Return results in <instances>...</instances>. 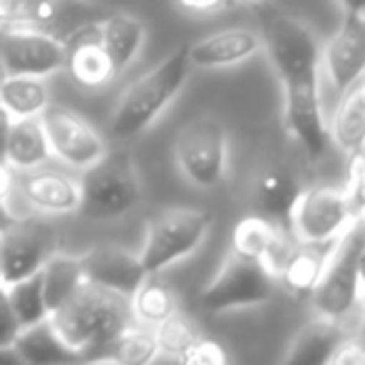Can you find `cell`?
I'll return each mask as SVG.
<instances>
[{"label": "cell", "instance_id": "cell-1", "mask_svg": "<svg viewBox=\"0 0 365 365\" xmlns=\"http://www.w3.org/2000/svg\"><path fill=\"white\" fill-rule=\"evenodd\" d=\"M192 73L187 45L177 48L172 55L154 65L149 73L137 77L117 102L110 120V132L115 140L127 142L145 135L149 127L159 120L164 110L177 100V95L187 85Z\"/></svg>", "mask_w": 365, "mask_h": 365}, {"label": "cell", "instance_id": "cell-2", "mask_svg": "<svg viewBox=\"0 0 365 365\" xmlns=\"http://www.w3.org/2000/svg\"><path fill=\"white\" fill-rule=\"evenodd\" d=\"M50 323L65 346L73 348L82 361L107 338L135 323V318L127 296L85 281L63 306L50 313Z\"/></svg>", "mask_w": 365, "mask_h": 365}, {"label": "cell", "instance_id": "cell-3", "mask_svg": "<svg viewBox=\"0 0 365 365\" xmlns=\"http://www.w3.org/2000/svg\"><path fill=\"white\" fill-rule=\"evenodd\" d=\"M261 45L281 82V92L321 85V43L303 20L266 3L256 5Z\"/></svg>", "mask_w": 365, "mask_h": 365}, {"label": "cell", "instance_id": "cell-4", "mask_svg": "<svg viewBox=\"0 0 365 365\" xmlns=\"http://www.w3.org/2000/svg\"><path fill=\"white\" fill-rule=\"evenodd\" d=\"M142 199V182L135 159L127 149L105 152L92 167L82 169L80 179V207L90 221H112L130 214Z\"/></svg>", "mask_w": 365, "mask_h": 365}, {"label": "cell", "instance_id": "cell-5", "mask_svg": "<svg viewBox=\"0 0 365 365\" xmlns=\"http://www.w3.org/2000/svg\"><path fill=\"white\" fill-rule=\"evenodd\" d=\"M365 246V219L356 217L336 239L318 284L311 291L313 308L321 318L343 323L358 306L361 274L358 259Z\"/></svg>", "mask_w": 365, "mask_h": 365}, {"label": "cell", "instance_id": "cell-6", "mask_svg": "<svg viewBox=\"0 0 365 365\" xmlns=\"http://www.w3.org/2000/svg\"><path fill=\"white\" fill-rule=\"evenodd\" d=\"M212 217L199 209H169L147 224L140 256L147 276H157L177 261L192 256L207 239Z\"/></svg>", "mask_w": 365, "mask_h": 365}, {"label": "cell", "instance_id": "cell-7", "mask_svg": "<svg viewBox=\"0 0 365 365\" xmlns=\"http://www.w3.org/2000/svg\"><path fill=\"white\" fill-rule=\"evenodd\" d=\"M174 159L187 182L199 189H214L229 169V135L217 117H197L179 130Z\"/></svg>", "mask_w": 365, "mask_h": 365}, {"label": "cell", "instance_id": "cell-8", "mask_svg": "<svg viewBox=\"0 0 365 365\" xmlns=\"http://www.w3.org/2000/svg\"><path fill=\"white\" fill-rule=\"evenodd\" d=\"M60 251V231L43 217H15L0 229V284L10 286L38 274Z\"/></svg>", "mask_w": 365, "mask_h": 365}, {"label": "cell", "instance_id": "cell-9", "mask_svg": "<svg viewBox=\"0 0 365 365\" xmlns=\"http://www.w3.org/2000/svg\"><path fill=\"white\" fill-rule=\"evenodd\" d=\"M274 279L269 266L236 251L226 256L217 279L202 291V308L207 313H226L236 308L261 306L274 296Z\"/></svg>", "mask_w": 365, "mask_h": 365}, {"label": "cell", "instance_id": "cell-10", "mask_svg": "<svg viewBox=\"0 0 365 365\" xmlns=\"http://www.w3.org/2000/svg\"><path fill=\"white\" fill-rule=\"evenodd\" d=\"M102 18L105 10L90 0H0V28L43 30L63 43Z\"/></svg>", "mask_w": 365, "mask_h": 365}, {"label": "cell", "instance_id": "cell-11", "mask_svg": "<svg viewBox=\"0 0 365 365\" xmlns=\"http://www.w3.org/2000/svg\"><path fill=\"white\" fill-rule=\"evenodd\" d=\"M356 219L346 189L313 187L301 192L289 226L298 244H333Z\"/></svg>", "mask_w": 365, "mask_h": 365}, {"label": "cell", "instance_id": "cell-12", "mask_svg": "<svg viewBox=\"0 0 365 365\" xmlns=\"http://www.w3.org/2000/svg\"><path fill=\"white\" fill-rule=\"evenodd\" d=\"M0 63L5 75L50 77L65 68V43L43 30L0 28Z\"/></svg>", "mask_w": 365, "mask_h": 365}, {"label": "cell", "instance_id": "cell-13", "mask_svg": "<svg viewBox=\"0 0 365 365\" xmlns=\"http://www.w3.org/2000/svg\"><path fill=\"white\" fill-rule=\"evenodd\" d=\"M40 122L45 127L53 157H58L68 167L87 169L97 159L105 157L107 145L102 140V135L87 120L75 115L73 110L50 105L40 115Z\"/></svg>", "mask_w": 365, "mask_h": 365}, {"label": "cell", "instance_id": "cell-14", "mask_svg": "<svg viewBox=\"0 0 365 365\" xmlns=\"http://www.w3.org/2000/svg\"><path fill=\"white\" fill-rule=\"evenodd\" d=\"M321 68L336 97L351 92L365 77V23L361 15H346L336 33L321 45Z\"/></svg>", "mask_w": 365, "mask_h": 365}, {"label": "cell", "instance_id": "cell-15", "mask_svg": "<svg viewBox=\"0 0 365 365\" xmlns=\"http://www.w3.org/2000/svg\"><path fill=\"white\" fill-rule=\"evenodd\" d=\"M284 127L291 140L298 142L311 159L326 154L331 135L321 105V85L284 90Z\"/></svg>", "mask_w": 365, "mask_h": 365}, {"label": "cell", "instance_id": "cell-16", "mask_svg": "<svg viewBox=\"0 0 365 365\" xmlns=\"http://www.w3.org/2000/svg\"><path fill=\"white\" fill-rule=\"evenodd\" d=\"M80 264L87 284H95L127 298L147 279L140 256L117 249V246H97L80 256Z\"/></svg>", "mask_w": 365, "mask_h": 365}, {"label": "cell", "instance_id": "cell-17", "mask_svg": "<svg viewBox=\"0 0 365 365\" xmlns=\"http://www.w3.org/2000/svg\"><path fill=\"white\" fill-rule=\"evenodd\" d=\"M261 35L251 28H226L187 45L189 63L199 70H224L246 63L261 53Z\"/></svg>", "mask_w": 365, "mask_h": 365}, {"label": "cell", "instance_id": "cell-18", "mask_svg": "<svg viewBox=\"0 0 365 365\" xmlns=\"http://www.w3.org/2000/svg\"><path fill=\"white\" fill-rule=\"evenodd\" d=\"M18 187L23 199L38 214L65 217L75 214L80 207V179L58 169L38 167L33 172H23Z\"/></svg>", "mask_w": 365, "mask_h": 365}, {"label": "cell", "instance_id": "cell-19", "mask_svg": "<svg viewBox=\"0 0 365 365\" xmlns=\"http://www.w3.org/2000/svg\"><path fill=\"white\" fill-rule=\"evenodd\" d=\"M65 68L85 87H102L115 80V68L97 33V23L65 40Z\"/></svg>", "mask_w": 365, "mask_h": 365}, {"label": "cell", "instance_id": "cell-20", "mask_svg": "<svg viewBox=\"0 0 365 365\" xmlns=\"http://www.w3.org/2000/svg\"><path fill=\"white\" fill-rule=\"evenodd\" d=\"M162 356L154 331L140 323H130L107 338L102 346L90 351L82 358V365H152Z\"/></svg>", "mask_w": 365, "mask_h": 365}, {"label": "cell", "instance_id": "cell-21", "mask_svg": "<svg viewBox=\"0 0 365 365\" xmlns=\"http://www.w3.org/2000/svg\"><path fill=\"white\" fill-rule=\"evenodd\" d=\"M301 192L298 179L286 167H271L261 172L254 182V204L259 209V217L274 221L276 226H289Z\"/></svg>", "mask_w": 365, "mask_h": 365}, {"label": "cell", "instance_id": "cell-22", "mask_svg": "<svg viewBox=\"0 0 365 365\" xmlns=\"http://www.w3.org/2000/svg\"><path fill=\"white\" fill-rule=\"evenodd\" d=\"M97 33H100V40H102V45H105L107 55H110L117 77L135 63L147 38L145 23H142L140 18H135V15H127V13L105 15V18L97 23Z\"/></svg>", "mask_w": 365, "mask_h": 365}, {"label": "cell", "instance_id": "cell-23", "mask_svg": "<svg viewBox=\"0 0 365 365\" xmlns=\"http://www.w3.org/2000/svg\"><path fill=\"white\" fill-rule=\"evenodd\" d=\"M50 157L53 152H50V142L40 117L13 120L8 147H5V164L13 172H33L38 167H45Z\"/></svg>", "mask_w": 365, "mask_h": 365}, {"label": "cell", "instance_id": "cell-24", "mask_svg": "<svg viewBox=\"0 0 365 365\" xmlns=\"http://www.w3.org/2000/svg\"><path fill=\"white\" fill-rule=\"evenodd\" d=\"M343 338H346L343 323L318 316L298 333L281 365H328Z\"/></svg>", "mask_w": 365, "mask_h": 365}, {"label": "cell", "instance_id": "cell-25", "mask_svg": "<svg viewBox=\"0 0 365 365\" xmlns=\"http://www.w3.org/2000/svg\"><path fill=\"white\" fill-rule=\"evenodd\" d=\"M13 348L23 356V361L28 365H82L80 356L70 346H65L63 338L55 333L50 318L38 323V326L20 331Z\"/></svg>", "mask_w": 365, "mask_h": 365}, {"label": "cell", "instance_id": "cell-26", "mask_svg": "<svg viewBox=\"0 0 365 365\" xmlns=\"http://www.w3.org/2000/svg\"><path fill=\"white\" fill-rule=\"evenodd\" d=\"M328 135L333 145L351 159L365 152V105L356 87L338 97L336 110L328 120Z\"/></svg>", "mask_w": 365, "mask_h": 365}, {"label": "cell", "instance_id": "cell-27", "mask_svg": "<svg viewBox=\"0 0 365 365\" xmlns=\"http://www.w3.org/2000/svg\"><path fill=\"white\" fill-rule=\"evenodd\" d=\"M0 105L13 115V120L40 117L50 107V90L45 77L5 75L0 82Z\"/></svg>", "mask_w": 365, "mask_h": 365}, {"label": "cell", "instance_id": "cell-28", "mask_svg": "<svg viewBox=\"0 0 365 365\" xmlns=\"http://www.w3.org/2000/svg\"><path fill=\"white\" fill-rule=\"evenodd\" d=\"M333 244H298L296 241L289 259L284 261V266H281L276 276L284 279V284L293 291L311 293L313 286L321 279L323 269H326V261L331 256Z\"/></svg>", "mask_w": 365, "mask_h": 365}, {"label": "cell", "instance_id": "cell-29", "mask_svg": "<svg viewBox=\"0 0 365 365\" xmlns=\"http://www.w3.org/2000/svg\"><path fill=\"white\" fill-rule=\"evenodd\" d=\"M40 281H43V296L48 303L50 313L58 306H63L73 293L85 284L80 256H68L63 251L53 254L48 264L40 269Z\"/></svg>", "mask_w": 365, "mask_h": 365}, {"label": "cell", "instance_id": "cell-30", "mask_svg": "<svg viewBox=\"0 0 365 365\" xmlns=\"http://www.w3.org/2000/svg\"><path fill=\"white\" fill-rule=\"evenodd\" d=\"M130 308L135 323L157 328L159 323H164L169 316L177 313V301H174V293L169 291V286H164L154 276H147L140 284V289L130 296Z\"/></svg>", "mask_w": 365, "mask_h": 365}, {"label": "cell", "instance_id": "cell-31", "mask_svg": "<svg viewBox=\"0 0 365 365\" xmlns=\"http://www.w3.org/2000/svg\"><path fill=\"white\" fill-rule=\"evenodd\" d=\"M5 298H8V306L13 311L15 321H18L20 331L30 326H38V323L48 321L50 308L45 303L43 296V281H40V271L28 279H20L10 286H3Z\"/></svg>", "mask_w": 365, "mask_h": 365}, {"label": "cell", "instance_id": "cell-32", "mask_svg": "<svg viewBox=\"0 0 365 365\" xmlns=\"http://www.w3.org/2000/svg\"><path fill=\"white\" fill-rule=\"evenodd\" d=\"M281 226H276L274 221L264 217H246L236 224L234 239H231V251L249 259H259L266 264L269 254L274 251V246L281 241Z\"/></svg>", "mask_w": 365, "mask_h": 365}, {"label": "cell", "instance_id": "cell-33", "mask_svg": "<svg viewBox=\"0 0 365 365\" xmlns=\"http://www.w3.org/2000/svg\"><path fill=\"white\" fill-rule=\"evenodd\" d=\"M152 331H154V338H157L159 353H164V356H169V358L182 356L192 343H197L199 338H202L197 331V326H194L189 318L179 316V313L169 316L167 321L159 323V326L152 328Z\"/></svg>", "mask_w": 365, "mask_h": 365}, {"label": "cell", "instance_id": "cell-34", "mask_svg": "<svg viewBox=\"0 0 365 365\" xmlns=\"http://www.w3.org/2000/svg\"><path fill=\"white\" fill-rule=\"evenodd\" d=\"M174 361H177V365H226V356L219 343L199 338L197 343H192V346H189L182 356L174 358Z\"/></svg>", "mask_w": 365, "mask_h": 365}, {"label": "cell", "instance_id": "cell-35", "mask_svg": "<svg viewBox=\"0 0 365 365\" xmlns=\"http://www.w3.org/2000/svg\"><path fill=\"white\" fill-rule=\"evenodd\" d=\"M328 365H365V336H348L338 343Z\"/></svg>", "mask_w": 365, "mask_h": 365}, {"label": "cell", "instance_id": "cell-36", "mask_svg": "<svg viewBox=\"0 0 365 365\" xmlns=\"http://www.w3.org/2000/svg\"><path fill=\"white\" fill-rule=\"evenodd\" d=\"M18 333H20V326H18V321H15L13 311H10L5 291L0 289V346H13Z\"/></svg>", "mask_w": 365, "mask_h": 365}, {"label": "cell", "instance_id": "cell-37", "mask_svg": "<svg viewBox=\"0 0 365 365\" xmlns=\"http://www.w3.org/2000/svg\"><path fill=\"white\" fill-rule=\"evenodd\" d=\"M229 3L231 0H179V5L184 10H192V13H217Z\"/></svg>", "mask_w": 365, "mask_h": 365}, {"label": "cell", "instance_id": "cell-38", "mask_svg": "<svg viewBox=\"0 0 365 365\" xmlns=\"http://www.w3.org/2000/svg\"><path fill=\"white\" fill-rule=\"evenodd\" d=\"M15 189V174L5 162H0V207H5Z\"/></svg>", "mask_w": 365, "mask_h": 365}, {"label": "cell", "instance_id": "cell-39", "mask_svg": "<svg viewBox=\"0 0 365 365\" xmlns=\"http://www.w3.org/2000/svg\"><path fill=\"white\" fill-rule=\"evenodd\" d=\"M10 127H13V115L0 105V162H5V147H8Z\"/></svg>", "mask_w": 365, "mask_h": 365}, {"label": "cell", "instance_id": "cell-40", "mask_svg": "<svg viewBox=\"0 0 365 365\" xmlns=\"http://www.w3.org/2000/svg\"><path fill=\"white\" fill-rule=\"evenodd\" d=\"M0 365H28L13 346H0Z\"/></svg>", "mask_w": 365, "mask_h": 365}, {"label": "cell", "instance_id": "cell-41", "mask_svg": "<svg viewBox=\"0 0 365 365\" xmlns=\"http://www.w3.org/2000/svg\"><path fill=\"white\" fill-rule=\"evenodd\" d=\"M346 15H365V0H338Z\"/></svg>", "mask_w": 365, "mask_h": 365}, {"label": "cell", "instance_id": "cell-42", "mask_svg": "<svg viewBox=\"0 0 365 365\" xmlns=\"http://www.w3.org/2000/svg\"><path fill=\"white\" fill-rule=\"evenodd\" d=\"M356 90H358V95H361V100H363V105H365V77L361 80V85H358Z\"/></svg>", "mask_w": 365, "mask_h": 365}, {"label": "cell", "instance_id": "cell-43", "mask_svg": "<svg viewBox=\"0 0 365 365\" xmlns=\"http://www.w3.org/2000/svg\"><path fill=\"white\" fill-rule=\"evenodd\" d=\"M361 291L365 293V286H363ZM361 336H365V306H363V326H361Z\"/></svg>", "mask_w": 365, "mask_h": 365}, {"label": "cell", "instance_id": "cell-44", "mask_svg": "<svg viewBox=\"0 0 365 365\" xmlns=\"http://www.w3.org/2000/svg\"><path fill=\"white\" fill-rule=\"evenodd\" d=\"M239 3H246V5H259V3H264V0H239Z\"/></svg>", "mask_w": 365, "mask_h": 365}, {"label": "cell", "instance_id": "cell-45", "mask_svg": "<svg viewBox=\"0 0 365 365\" xmlns=\"http://www.w3.org/2000/svg\"><path fill=\"white\" fill-rule=\"evenodd\" d=\"M3 77H5V70H3V63H0V82H3Z\"/></svg>", "mask_w": 365, "mask_h": 365}, {"label": "cell", "instance_id": "cell-46", "mask_svg": "<svg viewBox=\"0 0 365 365\" xmlns=\"http://www.w3.org/2000/svg\"><path fill=\"white\" fill-rule=\"evenodd\" d=\"M361 217H363V219H365V209H363V212H361Z\"/></svg>", "mask_w": 365, "mask_h": 365}, {"label": "cell", "instance_id": "cell-47", "mask_svg": "<svg viewBox=\"0 0 365 365\" xmlns=\"http://www.w3.org/2000/svg\"><path fill=\"white\" fill-rule=\"evenodd\" d=\"M363 23H365V15H363Z\"/></svg>", "mask_w": 365, "mask_h": 365}, {"label": "cell", "instance_id": "cell-48", "mask_svg": "<svg viewBox=\"0 0 365 365\" xmlns=\"http://www.w3.org/2000/svg\"><path fill=\"white\" fill-rule=\"evenodd\" d=\"M0 289H3V284H0Z\"/></svg>", "mask_w": 365, "mask_h": 365}, {"label": "cell", "instance_id": "cell-49", "mask_svg": "<svg viewBox=\"0 0 365 365\" xmlns=\"http://www.w3.org/2000/svg\"><path fill=\"white\" fill-rule=\"evenodd\" d=\"M75 365H80V363H75Z\"/></svg>", "mask_w": 365, "mask_h": 365}]
</instances>
